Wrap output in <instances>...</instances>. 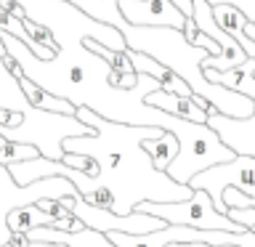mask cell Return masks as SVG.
<instances>
[{"label": "cell", "mask_w": 255, "mask_h": 247, "mask_svg": "<svg viewBox=\"0 0 255 247\" xmlns=\"http://www.w3.org/2000/svg\"><path fill=\"white\" fill-rule=\"evenodd\" d=\"M0 59H8V51H5V43L0 40Z\"/></svg>", "instance_id": "obj_17"}, {"label": "cell", "mask_w": 255, "mask_h": 247, "mask_svg": "<svg viewBox=\"0 0 255 247\" xmlns=\"http://www.w3.org/2000/svg\"><path fill=\"white\" fill-rule=\"evenodd\" d=\"M138 213L154 215L167 226H189L199 231H229V234H247L245 226L231 221L229 215L215 210V202L207 191H194L191 199L183 202H141Z\"/></svg>", "instance_id": "obj_2"}, {"label": "cell", "mask_w": 255, "mask_h": 247, "mask_svg": "<svg viewBox=\"0 0 255 247\" xmlns=\"http://www.w3.org/2000/svg\"><path fill=\"white\" fill-rule=\"evenodd\" d=\"M202 75L207 83L229 88L239 96H247L250 101H255V77H253V59H247L242 67L229 69V72H215V69H202Z\"/></svg>", "instance_id": "obj_7"}, {"label": "cell", "mask_w": 255, "mask_h": 247, "mask_svg": "<svg viewBox=\"0 0 255 247\" xmlns=\"http://www.w3.org/2000/svg\"><path fill=\"white\" fill-rule=\"evenodd\" d=\"M197 35H199V27H197L194 16H189L186 27H183V37H186V43H189V45H194V40H197Z\"/></svg>", "instance_id": "obj_13"}, {"label": "cell", "mask_w": 255, "mask_h": 247, "mask_svg": "<svg viewBox=\"0 0 255 247\" xmlns=\"http://www.w3.org/2000/svg\"><path fill=\"white\" fill-rule=\"evenodd\" d=\"M178 138L170 133H165L162 138H151V141H143V151L151 157V162H154V170L159 173H167V167L175 162V157H178Z\"/></svg>", "instance_id": "obj_10"}, {"label": "cell", "mask_w": 255, "mask_h": 247, "mask_svg": "<svg viewBox=\"0 0 255 247\" xmlns=\"http://www.w3.org/2000/svg\"><path fill=\"white\" fill-rule=\"evenodd\" d=\"M120 13L130 27H157V29H178L183 32L189 16L173 0H120Z\"/></svg>", "instance_id": "obj_4"}, {"label": "cell", "mask_w": 255, "mask_h": 247, "mask_svg": "<svg viewBox=\"0 0 255 247\" xmlns=\"http://www.w3.org/2000/svg\"><path fill=\"white\" fill-rule=\"evenodd\" d=\"M167 247H210V245H202V242H191V245H167Z\"/></svg>", "instance_id": "obj_16"}, {"label": "cell", "mask_w": 255, "mask_h": 247, "mask_svg": "<svg viewBox=\"0 0 255 247\" xmlns=\"http://www.w3.org/2000/svg\"><path fill=\"white\" fill-rule=\"evenodd\" d=\"M191 191H207L215 202V210L226 215V197L229 189H237L247 197H255V159L253 157H239L234 162H226V165H215L210 170L199 173L197 178H191L189 183Z\"/></svg>", "instance_id": "obj_3"}, {"label": "cell", "mask_w": 255, "mask_h": 247, "mask_svg": "<svg viewBox=\"0 0 255 247\" xmlns=\"http://www.w3.org/2000/svg\"><path fill=\"white\" fill-rule=\"evenodd\" d=\"M96 11H107V19H112V21H117V29L125 32L130 29V24H128L125 19H123V13H120V0H93V5L88 8V13H96Z\"/></svg>", "instance_id": "obj_12"}, {"label": "cell", "mask_w": 255, "mask_h": 247, "mask_svg": "<svg viewBox=\"0 0 255 247\" xmlns=\"http://www.w3.org/2000/svg\"><path fill=\"white\" fill-rule=\"evenodd\" d=\"M11 247H29V237L27 234H13L11 237Z\"/></svg>", "instance_id": "obj_14"}, {"label": "cell", "mask_w": 255, "mask_h": 247, "mask_svg": "<svg viewBox=\"0 0 255 247\" xmlns=\"http://www.w3.org/2000/svg\"><path fill=\"white\" fill-rule=\"evenodd\" d=\"M143 104L151 109H159V112H167V115L178 117V120H189V123H197V125H207V112L199 109L194 101L189 99H181V96H173V93H165L162 88L154 93H146Z\"/></svg>", "instance_id": "obj_6"}, {"label": "cell", "mask_w": 255, "mask_h": 247, "mask_svg": "<svg viewBox=\"0 0 255 247\" xmlns=\"http://www.w3.org/2000/svg\"><path fill=\"white\" fill-rule=\"evenodd\" d=\"M43 157V151L37 146H29V143H11L8 141L3 149H0V167H11L19 162H29V159Z\"/></svg>", "instance_id": "obj_11"}, {"label": "cell", "mask_w": 255, "mask_h": 247, "mask_svg": "<svg viewBox=\"0 0 255 247\" xmlns=\"http://www.w3.org/2000/svg\"><path fill=\"white\" fill-rule=\"evenodd\" d=\"M5 143H8V138H5V135H0V149H3Z\"/></svg>", "instance_id": "obj_18"}, {"label": "cell", "mask_w": 255, "mask_h": 247, "mask_svg": "<svg viewBox=\"0 0 255 247\" xmlns=\"http://www.w3.org/2000/svg\"><path fill=\"white\" fill-rule=\"evenodd\" d=\"M245 35H247V37H250L253 43H255V21H247V27H245Z\"/></svg>", "instance_id": "obj_15"}, {"label": "cell", "mask_w": 255, "mask_h": 247, "mask_svg": "<svg viewBox=\"0 0 255 247\" xmlns=\"http://www.w3.org/2000/svg\"><path fill=\"white\" fill-rule=\"evenodd\" d=\"M207 125L221 135V141L239 157L255 159V115L247 120L223 117L215 107L207 109Z\"/></svg>", "instance_id": "obj_5"}, {"label": "cell", "mask_w": 255, "mask_h": 247, "mask_svg": "<svg viewBox=\"0 0 255 247\" xmlns=\"http://www.w3.org/2000/svg\"><path fill=\"white\" fill-rule=\"evenodd\" d=\"M151 127H162V130L178 138L181 149H178L175 162L167 167V175H170V181L181 183V186H189L191 178H197L199 173L210 170L215 165H226L237 159V154L221 141V135L210 125H197V123H189V120H178V117L167 115V112L157 109L154 120H151Z\"/></svg>", "instance_id": "obj_1"}, {"label": "cell", "mask_w": 255, "mask_h": 247, "mask_svg": "<svg viewBox=\"0 0 255 247\" xmlns=\"http://www.w3.org/2000/svg\"><path fill=\"white\" fill-rule=\"evenodd\" d=\"M253 234H255V226H253Z\"/></svg>", "instance_id": "obj_19"}, {"label": "cell", "mask_w": 255, "mask_h": 247, "mask_svg": "<svg viewBox=\"0 0 255 247\" xmlns=\"http://www.w3.org/2000/svg\"><path fill=\"white\" fill-rule=\"evenodd\" d=\"M213 16H215V21H218V27L226 32V35L234 37L237 43L245 48V53L250 56V59H255V43L245 35V27H247V21H250V19H247V16L239 11V8H234L231 3L213 5Z\"/></svg>", "instance_id": "obj_8"}, {"label": "cell", "mask_w": 255, "mask_h": 247, "mask_svg": "<svg viewBox=\"0 0 255 247\" xmlns=\"http://www.w3.org/2000/svg\"><path fill=\"white\" fill-rule=\"evenodd\" d=\"M8 231L11 234H32L37 229H56V218L43 213L37 205H27L8 213Z\"/></svg>", "instance_id": "obj_9"}]
</instances>
